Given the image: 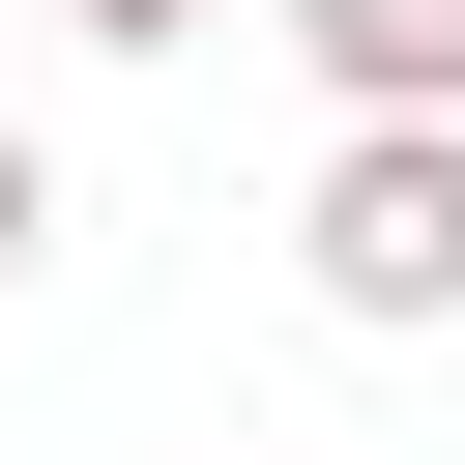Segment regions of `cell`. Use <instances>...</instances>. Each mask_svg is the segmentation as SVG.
<instances>
[{
	"instance_id": "obj_2",
	"label": "cell",
	"mask_w": 465,
	"mask_h": 465,
	"mask_svg": "<svg viewBox=\"0 0 465 465\" xmlns=\"http://www.w3.org/2000/svg\"><path fill=\"white\" fill-rule=\"evenodd\" d=\"M320 58V116H465V0H262Z\"/></svg>"
},
{
	"instance_id": "obj_3",
	"label": "cell",
	"mask_w": 465,
	"mask_h": 465,
	"mask_svg": "<svg viewBox=\"0 0 465 465\" xmlns=\"http://www.w3.org/2000/svg\"><path fill=\"white\" fill-rule=\"evenodd\" d=\"M29 262H58V145L0 116V291H29Z\"/></svg>"
},
{
	"instance_id": "obj_4",
	"label": "cell",
	"mask_w": 465,
	"mask_h": 465,
	"mask_svg": "<svg viewBox=\"0 0 465 465\" xmlns=\"http://www.w3.org/2000/svg\"><path fill=\"white\" fill-rule=\"evenodd\" d=\"M58 29H87V58H174V29H203V0H58Z\"/></svg>"
},
{
	"instance_id": "obj_1",
	"label": "cell",
	"mask_w": 465,
	"mask_h": 465,
	"mask_svg": "<svg viewBox=\"0 0 465 465\" xmlns=\"http://www.w3.org/2000/svg\"><path fill=\"white\" fill-rule=\"evenodd\" d=\"M291 291L378 320V349H436V320H465V116H320V174H291Z\"/></svg>"
}]
</instances>
